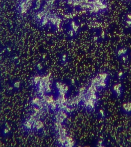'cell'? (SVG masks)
Listing matches in <instances>:
<instances>
[{
  "label": "cell",
  "instance_id": "6da1fadb",
  "mask_svg": "<svg viewBox=\"0 0 131 147\" xmlns=\"http://www.w3.org/2000/svg\"><path fill=\"white\" fill-rule=\"evenodd\" d=\"M111 91L115 97L121 99L124 94V86L120 82H117L112 85Z\"/></svg>",
  "mask_w": 131,
  "mask_h": 147
},
{
  "label": "cell",
  "instance_id": "7a4b0ae2",
  "mask_svg": "<svg viewBox=\"0 0 131 147\" xmlns=\"http://www.w3.org/2000/svg\"><path fill=\"white\" fill-rule=\"evenodd\" d=\"M120 111L126 116H131V100L123 102L120 106Z\"/></svg>",
  "mask_w": 131,
  "mask_h": 147
},
{
  "label": "cell",
  "instance_id": "3957f363",
  "mask_svg": "<svg viewBox=\"0 0 131 147\" xmlns=\"http://www.w3.org/2000/svg\"><path fill=\"white\" fill-rule=\"evenodd\" d=\"M115 56L116 58L119 59L120 57H122V56H124L125 55L129 54L130 52L128 48L126 47V46H119L117 49L116 50L115 52Z\"/></svg>",
  "mask_w": 131,
  "mask_h": 147
},
{
  "label": "cell",
  "instance_id": "277c9868",
  "mask_svg": "<svg viewBox=\"0 0 131 147\" xmlns=\"http://www.w3.org/2000/svg\"><path fill=\"white\" fill-rule=\"evenodd\" d=\"M123 24L127 29H131V10L127 11L123 18Z\"/></svg>",
  "mask_w": 131,
  "mask_h": 147
},
{
  "label": "cell",
  "instance_id": "5b68a950",
  "mask_svg": "<svg viewBox=\"0 0 131 147\" xmlns=\"http://www.w3.org/2000/svg\"><path fill=\"white\" fill-rule=\"evenodd\" d=\"M98 116L100 119L104 120L107 117V112L104 109L101 108L98 110Z\"/></svg>",
  "mask_w": 131,
  "mask_h": 147
},
{
  "label": "cell",
  "instance_id": "8992f818",
  "mask_svg": "<svg viewBox=\"0 0 131 147\" xmlns=\"http://www.w3.org/2000/svg\"><path fill=\"white\" fill-rule=\"evenodd\" d=\"M126 73L122 70H119L116 73L115 77L118 80H123L126 77Z\"/></svg>",
  "mask_w": 131,
  "mask_h": 147
},
{
  "label": "cell",
  "instance_id": "52a82bcc",
  "mask_svg": "<svg viewBox=\"0 0 131 147\" xmlns=\"http://www.w3.org/2000/svg\"><path fill=\"white\" fill-rule=\"evenodd\" d=\"M43 126H44L43 123L41 121L39 120V119L35 121L33 123V128L38 131L42 129Z\"/></svg>",
  "mask_w": 131,
  "mask_h": 147
},
{
  "label": "cell",
  "instance_id": "ba28073f",
  "mask_svg": "<svg viewBox=\"0 0 131 147\" xmlns=\"http://www.w3.org/2000/svg\"><path fill=\"white\" fill-rule=\"evenodd\" d=\"M33 123L29 119V118H28V119H27L24 122L23 125L25 129L27 130H30L33 128Z\"/></svg>",
  "mask_w": 131,
  "mask_h": 147
},
{
  "label": "cell",
  "instance_id": "9c48e42d",
  "mask_svg": "<svg viewBox=\"0 0 131 147\" xmlns=\"http://www.w3.org/2000/svg\"><path fill=\"white\" fill-rule=\"evenodd\" d=\"M99 38V41H103L107 37V33L104 30H101L99 31L98 33L96 34Z\"/></svg>",
  "mask_w": 131,
  "mask_h": 147
},
{
  "label": "cell",
  "instance_id": "30bf717a",
  "mask_svg": "<svg viewBox=\"0 0 131 147\" xmlns=\"http://www.w3.org/2000/svg\"><path fill=\"white\" fill-rule=\"evenodd\" d=\"M130 54H129L125 55L124 56H122V57H120L118 59V60L120 61V62H121L123 64H126L128 63L130 60Z\"/></svg>",
  "mask_w": 131,
  "mask_h": 147
},
{
  "label": "cell",
  "instance_id": "8fae6325",
  "mask_svg": "<svg viewBox=\"0 0 131 147\" xmlns=\"http://www.w3.org/2000/svg\"><path fill=\"white\" fill-rule=\"evenodd\" d=\"M57 143L60 146H65L66 142V137H59L57 139Z\"/></svg>",
  "mask_w": 131,
  "mask_h": 147
},
{
  "label": "cell",
  "instance_id": "7c38bea8",
  "mask_svg": "<svg viewBox=\"0 0 131 147\" xmlns=\"http://www.w3.org/2000/svg\"><path fill=\"white\" fill-rule=\"evenodd\" d=\"M42 77L39 76H35L33 79V83L35 85H38L41 80Z\"/></svg>",
  "mask_w": 131,
  "mask_h": 147
},
{
  "label": "cell",
  "instance_id": "4fadbf2b",
  "mask_svg": "<svg viewBox=\"0 0 131 147\" xmlns=\"http://www.w3.org/2000/svg\"><path fill=\"white\" fill-rule=\"evenodd\" d=\"M104 142L103 140L102 139H100V140H98L97 142H96V146L97 147H104L105 146L104 145Z\"/></svg>",
  "mask_w": 131,
  "mask_h": 147
},
{
  "label": "cell",
  "instance_id": "5bb4252c",
  "mask_svg": "<svg viewBox=\"0 0 131 147\" xmlns=\"http://www.w3.org/2000/svg\"><path fill=\"white\" fill-rule=\"evenodd\" d=\"M13 86H14V87H15L16 88H19L20 86V82L17 81V82H14V83L13 84Z\"/></svg>",
  "mask_w": 131,
  "mask_h": 147
},
{
  "label": "cell",
  "instance_id": "9a60e30c",
  "mask_svg": "<svg viewBox=\"0 0 131 147\" xmlns=\"http://www.w3.org/2000/svg\"><path fill=\"white\" fill-rule=\"evenodd\" d=\"M9 129L8 128H5L3 131L4 134H5V135H6V134H8L9 133Z\"/></svg>",
  "mask_w": 131,
  "mask_h": 147
},
{
  "label": "cell",
  "instance_id": "2e32d148",
  "mask_svg": "<svg viewBox=\"0 0 131 147\" xmlns=\"http://www.w3.org/2000/svg\"><path fill=\"white\" fill-rule=\"evenodd\" d=\"M42 68H43V66L41 65V64L39 63V64H38V66H37V69H38V70H41L42 69Z\"/></svg>",
  "mask_w": 131,
  "mask_h": 147
},
{
  "label": "cell",
  "instance_id": "e0dca14e",
  "mask_svg": "<svg viewBox=\"0 0 131 147\" xmlns=\"http://www.w3.org/2000/svg\"><path fill=\"white\" fill-rule=\"evenodd\" d=\"M121 1L125 3L131 4V0H121Z\"/></svg>",
  "mask_w": 131,
  "mask_h": 147
}]
</instances>
